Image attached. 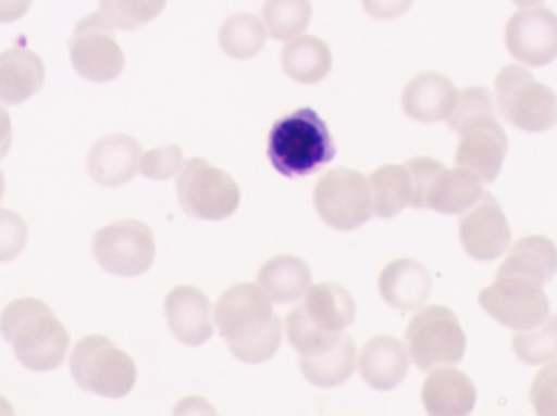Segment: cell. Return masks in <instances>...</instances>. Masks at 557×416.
Listing matches in <instances>:
<instances>
[{"label":"cell","mask_w":557,"mask_h":416,"mask_svg":"<svg viewBox=\"0 0 557 416\" xmlns=\"http://www.w3.org/2000/svg\"><path fill=\"white\" fill-rule=\"evenodd\" d=\"M0 415H13V408L3 398H0Z\"/></svg>","instance_id":"cell-40"},{"label":"cell","mask_w":557,"mask_h":416,"mask_svg":"<svg viewBox=\"0 0 557 416\" xmlns=\"http://www.w3.org/2000/svg\"><path fill=\"white\" fill-rule=\"evenodd\" d=\"M313 204L327 226L354 231L373 215L369 179L354 169H331L314 186Z\"/></svg>","instance_id":"cell-10"},{"label":"cell","mask_w":557,"mask_h":416,"mask_svg":"<svg viewBox=\"0 0 557 416\" xmlns=\"http://www.w3.org/2000/svg\"><path fill=\"white\" fill-rule=\"evenodd\" d=\"M517 358L525 365H548L557 360V316L527 332H517L512 340Z\"/></svg>","instance_id":"cell-31"},{"label":"cell","mask_w":557,"mask_h":416,"mask_svg":"<svg viewBox=\"0 0 557 416\" xmlns=\"http://www.w3.org/2000/svg\"><path fill=\"white\" fill-rule=\"evenodd\" d=\"M113 29L101 13H91L77 23L69 41L72 67L91 84H110L123 74L126 59Z\"/></svg>","instance_id":"cell-12"},{"label":"cell","mask_w":557,"mask_h":416,"mask_svg":"<svg viewBox=\"0 0 557 416\" xmlns=\"http://www.w3.org/2000/svg\"><path fill=\"white\" fill-rule=\"evenodd\" d=\"M267 153L278 175L300 179L330 165L336 156V146L320 114L307 106L274 123Z\"/></svg>","instance_id":"cell-4"},{"label":"cell","mask_w":557,"mask_h":416,"mask_svg":"<svg viewBox=\"0 0 557 416\" xmlns=\"http://www.w3.org/2000/svg\"><path fill=\"white\" fill-rule=\"evenodd\" d=\"M379 290L385 303L395 310H419L431 297V274L421 262L399 259L383 268Z\"/></svg>","instance_id":"cell-19"},{"label":"cell","mask_w":557,"mask_h":416,"mask_svg":"<svg viewBox=\"0 0 557 416\" xmlns=\"http://www.w3.org/2000/svg\"><path fill=\"white\" fill-rule=\"evenodd\" d=\"M409 355L421 371L458 365L467 352V336L454 311L429 306L419 311L406 330Z\"/></svg>","instance_id":"cell-8"},{"label":"cell","mask_w":557,"mask_h":416,"mask_svg":"<svg viewBox=\"0 0 557 416\" xmlns=\"http://www.w3.org/2000/svg\"><path fill=\"white\" fill-rule=\"evenodd\" d=\"M301 375L317 388L331 389L349 381L356 371L357 350L349 333L326 352L300 356Z\"/></svg>","instance_id":"cell-27"},{"label":"cell","mask_w":557,"mask_h":416,"mask_svg":"<svg viewBox=\"0 0 557 416\" xmlns=\"http://www.w3.org/2000/svg\"><path fill=\"white\" fill-rule=\"evenodd\" d=\"M512 2L519 7H535L540 5V3L545 2V0H512Z\"/></svg>","instance_id":"cell-39"},{"label":"cell","mask_w":557,"mask_h":416,"mask_svg":"<svg viewBox=\"0 0 557 416\" xmlns=\"http://www.w3.org/2000/svg\"><path fill=\"white\" fill-rule=\"evenodd\" d=\"M176 191L183 212L195 219L222 222L234 215L240 205L237 182L201 159L186 163L176 182Z\"/></svg>","instance_id":"cell-9"},{"label":"cell","mask_w":557,"mask_h":416,"mask_svg":"<svg viewBox=\"0 0 557 416\" xmlns=\"http://www.w3.org/2000/svg\"><path fill=\"white\" fill-rule=\"evenodd\" d=\"M496 98L503 119L523 133H546L557 124L555 90L520 65H507L499 72Z\"/></svg>","instance_id":"cell-7"},{"label":"cell","mask_w":557,"mask_h":416,"mask_svg":"<svg viewBox=\"0 0 557 416\" xmlns=\"http://www.w3.org/2000/svg\"><path fill=\"white\" fill-rule=\"evenodd\" d=\"M458 101V90L450 78L437 72H425L406 85L401 104L406 116L418 123L447 121Z\"/></svg>","instance_id":"cell-18"},{"label":"cell","mask_w":557,"mask_h":416,"mask_svg":"<svg viewBox=\"0 0 557 416\" xmlns=\"http://www.w3.org/2000/svg\"><path fill=\"white\" fill-rule=\"evenodd\" d=\"M373 215L393 218L411 205L412 182L405 165H385L370 176Z\"/></svg>","instance_id":"cell-28"},{"label":"cell","mask_w":557,"mask_h":416,"mask_svg":"<svg viewBox=\"0 0 557 416\" xmlns=\"http://www.w3.org/2000/svg\"><path fill=\"white\" fill-rule=\"evenodd\" d=\"M71 373L82 391L107 399L126 398L137 381L134 360L103 336H88L77 342Z\"/></svg>","instance_id":"cell-6"},{"label":"cell","mask_w":557,"mask_h":416,"mask_svg":"<svg viewBox=\"0 0 557 416\" xmlns=\"http://www.w3.org/2000/svg\"><path fill=\"white\" fill-rule=\"evenodd\" d=\"M447 124L460 136L457 166L474 173L484 185H493L509 153V137L497 121L490 88L461 90Z\"/></svg>","instance_id":"cell-2"},{"label":"cell","mask_w":557,"mask_h":416,"mask_svg":"<svg viewBox=\"0 0 557 416\" xmlns=\"http://www.w3.org/2000/svg\"><path fill=\"white\" fill-rule=\"evenodd\" d=\"M301 316L314 329L339 336L356 319V303L349 291L336 283H320L307 291L305 303L298 306Z\"/></svg>","instance_id":"cell-23"},{"label":"cell","mask_w":557,"mask_h":416,"mask_svg":"<svg viewBox=\"0 0 557 416\" xmlns=\"http://www.w3.org/2000/svg\"><path fill=\"white\" fill-rule=\"evenodd\" d=\"M405 166L411 176V207L416 210L461 215L483 198L481 179L460 166L448 169L437 160L425 156L409 160Z\"/></svg>","instance_id":"cell-5"},{"label":"cell","mask_w":557,"mask_h":416,"mask_svg":"<svg viewBox=\"0 0 557 416\" xmlns=\"http://www.w3.org/2000/svg\"><path fill=\"white\" fill-rule=\"evenodd\" d=\"M33 0H0V25L18 22L28 13Z\"/></svg>","instance_id":"cell-37"},{"label":"cell","mask_w":557,"mask_h":416,"mask_svg":"<svg viewBox=\"0 0 557 416\" xmlns=\"http://www.w3.org/2000/svg\"><path fill=\"white\" fill-rule=\"evenodd\" d=\"M143 149L126 134H111L98 140L87 156V172L103 188H121L139 173Z\"/></svg>","instance_id":"cell-16"},{"label":"cell","mask_w":557,"mask_h":416,"mask_svg":"<svg viewBox=\"0 0 557 416\" xmlns=\"http://www.w3.org/2000/svg\"><path fill=\"white\" fill-rule=\"evenodd\" d=\"M360 375L375 391H393L405 381L409 356L405 345L395 337L379 336L363 346Z\"/></svg>","instance_id":"cell-22"},{"label":"cell","mask_w":557,"mask_h":416,"mask_svg":"<svg viewBox=\"0 0 557 416\" xmlns=\"http://www.w3.org/2000/svg\"><path fill=\"white\" fill-rule=\"evenodd\" d=\"M13 130L12 117L5 108L0 106V162L5 159L12 147Z\"/></svg>","instance_id":"cell-38"},{"label":"cell","mask_w":557,"mask_h":416,"mask_svg":"<svg viewBox=\"0 0 557 416\" xmlns=\"http://www.w3.org/2000/svg\"><path fill=\"white\" fill-rule=\"evenodd\" d=\"M478 391L465 373L435 369L422 386V404L432 416H467L474 411Z\"/></svg>","instance_id":"cell-20"},{"label":"cell","mask_w":557,"mask_h":416,"mask_svg":"<svg viewBox=\"0 0 557 416\" xmlns=\"http://www.w3.org/2000/svg\"><path fill=\"white\" fill-rule=\"evenodd\" d=\"M530 401L540 416H557V363L536 375L530 389Z\"/></svg>","instance_id":"cell-35"},{"label":"cell","mask_w":557,"mask_h":416,"mask_svg":"<svg viewBox=\"0 0 557 416\" xmlns=\"http://www.w3.org/2000/svg\"><path fill=\"white\" fill-rule=\"evenodd\" d=\"M165 317L173 336L185 345H205L214 333L211 301L198 288L182 285L170 291Z\"/></svg>","instance_id":"cell-17"},{"label":"cell","mask_w":557,"mask_h":416,"mask_svg":"<svg viewBox=\"0 0 557 416\" xmlns=\"http://www.w3.org/2000/svg\"><path fill=\"white\" fill-rule=\"evenodd\" d=\"M557 274V245L546 236H527L510 249L496 278L519 277L546 285Z\"/></svg>","instance_id":"cell-24"},{"label":"cell","mask_w":557,"mask_h":416,"mask_svg":"<svg viewBox=\"0 0 557 416\" xmlns=\"http://www.w3.org/2000/svg\"><path fill=\"white\" fill-rule=\"evenodd\" d=\"M3 194H5V176H3L2 169H0V202H2Z\"/></svg>","instance_id":"cell-41"},{"label":"cell","mask_w":557,"mask_h":416,"mask_svg":"<svg viewBox=\"0 0 557 416\" xmlns=\"http://www.w3.org/2000/svg\"><path fill=\"white\" fill-rule=\"evenodd\" d=\"M45 78V64L38 54L22 46L7 49L0 54V103H25L41 90Z\"/></svg>","instance_id":"cell-21"},{"label":"cell","mask_w":557,"mask_h":416,"mask_svg":"<svg viewBox=\"0 0 557 416\" xmlns=\"http://www.w3.org/2000/svg\"><path fill=\"white\" fill-rule=\"evenodd\" d=\"M28 241V226L18 213L0 209V264L22 254Z\"/></svg>","instance_id":"cell-34"},{"label":"cell","mask_w":557,"mask_h":416,"mask_svg":"<svg viewBox=\"0 0 557 416\" xmlns=\"http://www.w3.org/2000/svg\"><path fill=\"white\" fill-rule=\"evenodd\" d=\"M185 156L178 146L159 147L140 159L139 172L152 181H166L183 168Z\"/></svg>","instance_id":"cell-33"},{"label":"cell","mask_w":557,"mask_h":416,"mask_svg":"<svg viewBox=\"0 0 557 416\" xmlns=\"http://www.w3.org/2000/svg\"><path fill=\"white\" fill-rule=\"evenodd\" d=\"M460 241L465 252L480 262L496 261L509 248L512 241L509 219L490 192L484 191L483 198L461 216Z\"/></svg>","instance_id":"cell-15"},{"label":"cell","mask_w":557,"mask_h":416,"mask_svg":"<svg viewBox=\"0 0 557 416\" xmlns=\"http://www.w3.org/2000/svg\"><path fill=\"white\" fill-rule=\"evenodd\" d=\"M95 261L108 274L133 278L146 274L156 259L152 229L137 219H121L95 232Z\"/></svg>","instance_id":"cell-11"},{"label":"cell","mask_w":557,"mask_h":416,"mask_svg":"<svg viewBox=\"0 0 557 416\" xmlns=\"http://www.w3.org/2000/svg\"><path fill=\"white\" fill-rule=\"evenodd\" d=\"M310 0H267L261 10L264 26L277 41L298 38L310 25Z\"/></svg>","instance_id":"cell-30"},{"label":"cell","mask_w":557,"mask_h":416,"mask_svg":"<svg viewBox=\"0 0 557 416\" xmlns=\"http://www.w3.org/2000/svg\"><path fill=\"white\" fill-rule=\"evenodd\" d=\"M219 45L232 59L247 61L260 54L267 45V28L250 13L228 16L219 31Z\"/></svg>","instance_id":"cell-29"},{"label":"cell","mask_w":557,"mask_h":416,"mask_svg":"<svg viewBox=\"0 0 557 416\" xmlns=\"http://www.w3.org/2000/svg\"><path fill=\"white\" fill-rule=\"evenodd\" d=\"M506 48L513 59L545 67L557 59V13L552 9L519 10L506 25Z\"/></svg>","instance_id":"cell-14"},{"label":"cell","mask_w":557,"mask_h":416,"mask_svg":"<svg viewBox=\"0 0 557 416\" xmlns=\"http://www.w3.org/2000/svg\"><path fill=\"white\" fill-rule=\"evenodd\" d=\"M363 9L376 20H395L411 9L412 0H362Z\"/></svg>","instance_id":"cell-36"},{"label":"cell","mask_w":557,"mask_h":416,"mask_svg":"<svg viewBox=\"0 0 557 416\" xmlns=\"http://www.w3.org/2000/svg\"><path fill=\"white\" fill-rule=\"evenodd\" d=\"M215 326L232 355L247 365H261L276 355L282 342L281 319L257 285L228 288L214 311Z\"/></svg>","instance_id":"cell-1"},{"label":"cell","mask_w":557,"mask_h":416,"mask_svg":"<svg viewBox=\"0 0 557 416\" xmlns=\"http://www.w3.org/2000/svg\"><path fill=\"white\" fill-rule=\"evenodd\" d=\"M166 0H100V13L113 28L133 31L156 20Z\"/></svg>","instance_id":"cell-32"},{"label":"cell","mask_w":557,"mask_h":416,"mask_svg":"<svg viewBox=\"0 0 557 416\" xmlns=\"http://www.w3.org/2000/svg\"><path fill=\"white\" fill-rule=\"evenodd\" d=\"M478 300L493 319L516 332L542 326L552 307L542 285L519 277L496 278L481 291Z\"/></svg>","instance_id":"cell-13"},{"label":"cell","mask_w":557,"mask_h":416,"mask_svg":"<svg viewBox=\"0 0 557 416\" xmlns=\"http://www.w3.org/2000/svg\"><path fill=\"white\" fill-rule=\"evenodd\" d=\"M258 285L274 303H295L311 288L310 267L295 255H276L261 267Z\"/></svg>","instance_id":"cell-25"},{"label":"cell","mask_w":557,"mask_h":416,"mask_svg":"<svg viewBox=\"0 0 557 416\" xmlns=\"http://www.w3.org/2000/svg\"><path fill=\"white\" fill-rule=\"evenodd\" d=\"M0 333L13 346L16 360L36 373L64 365L71 336L51 307L36 298L10 303L0 316Z\"/></svg>","instance_id":"cell-3"},{"label":"cell","mask_w":557,"mask_h":416,"mask_svg":"<svg viewBox=\"0 0 557 416\" xmlns=\"http://www.w3.org/2000/svg\"><path fill=\"white\" fill-rule=\"evenodd\" d=\"M282 68L292 80L304 85L320 84L333 68V54L317 36L292 39L282 51Z\"/></svg>","instance_id":"cell-26"}]
</instances>
